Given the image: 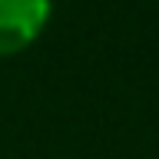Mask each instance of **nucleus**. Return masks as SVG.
<instances>
[{
    "mask_svg": "<svg viewBox=\"0 0 159 159\" xmlns=\"http://www.w3.org/2000/svg\"><path fill=\"white\" fill-rule=\"evenodd\" d=\"M53 0H0V60L30 50L43 37Z\"/></svg>",
    "mask_w": 159,
    "mask_h": 159,
    "instance_id": "obj_1",
    "label": "nucleus"
}]
</instances>
